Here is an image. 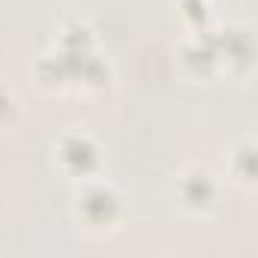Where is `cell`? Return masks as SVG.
Wrapping results in <instances>:
<instances>
[{"label": "cell", "mask_w": 258, "mask_h": 258, "mask_svg": "<svg viewBox=\"0 0 258 258\" xmlns=\"http://www.w3.org/2000/svg\"><path fill=\"white\" fill-rule=\"evenodd\" d=\"M120 213H123V198L111 183L87 180L75 195V216L87 228H108L120 219Z\"/></svg>", "instance_id": "1"}, {"label": "cell", "mask_w": 258, "mask_h": 258, "mask_svg": "<svg viewBox=\"0 0 258 258\" xmlns=\"http://www.w3.org/2000/svg\"><path fill=\"white\" fill-rule=\"evenodd\" d=\"M54 153H57V162H60V168L66 174L81 177V180L93 177L99 171V162H102L96 141L90 135H84V132H66V135H60Z\"/></svg>", "instance_id": "2"}, {"label": "cell", "mask_w": 258, "mask_h": 258, "mask_svg": "<svg viewBox=\"0 0 258 258\" xmlns=\"http://www.w3.org/2000/svg\"><path fill=\"white\" fill-rule=\"evenodd\" d=\"M213 39H216V51H219V66H225L231 72H246L258 60V39L249 27L228 24V27L216 30Z\"/></svg>", "instance_id": "3"}, {"label": "cell", "mask_w": 258, "mask_h": 258, "mask_svg": "<svg viewBox=\"0 0 258 258\" xmlns=\"http://www.w3.org/2000/svg\"><path fill=\"white\" fill-rule=\"evenodd\" d=\"M177 195H180V201H183V207H189V210H210L213 204H216V180H213V174L207 171V168H201V165H192V168H186L180 177H177Z\"/></svg>", "instance_id": "4"}, {"label": "cell", "mask_w": 258, "mask_h": 258, "mask_svg": "<svg viewBox=\"0 0 258 258\" xmlns=\"http://www.w3.org/2000/svg\"><path fill=\"white\" fill-rule=\"evenodd\" d=\"M180 63L192 75H213L219 69V51L210 30H198L192 39L180 45Z\"/></svg>", "instance_id": "5"}, {"label": "cell", "mask_w": 258, "mask_h": 258, "mask_svg": "<svg viewBox=\"0 0 258 258\" xmlns=\"http://www.w3.org/2000/svg\"><path fill=\"white\" fill-rule=\"evenodd\" d=\"M231 174L243 183H258V141H243L234 147Z\"/></svg>", "instance_id": "6"}, {"label": "cell", "mask_w": 258, "mask_h": 258, "mask_svg": "<svg viewBox=\"0 0 258 258\" xmlns=\"http://www.w3.org/2000/svg\"><path fill=\"white\" fill-rule=\"evenodd\" d=\"M60 48H66V51H93V30L84 21H69L60 30Z\"/></svg>", "instance_id": "7"}, {"label": "cell", "mask_w": 258, "mask_h": 258, "mask_svg": "<svg viewBox=\"0 0 258 258\" xmlns=\"http://www.w3.org/2000/svg\"><path fill=\"white\" fill-rule=\"evenodd\" d=\"M180 9H183V18L192 21V24H204L207 15H210L207 0H180Z\"/></svg>", "instance_id": "8"}, {"label": "cell", "mask_w": 258, "mask_h": 258, "mask_svg": "<svg viewBox=\"0 0 258 258\" xmlns=\"http://www.w3.org/2000/svg\"><path fill=\"white\" fill-rule=\"evenodd\" d=\"M12 114H15V96L9 87L0 84V120H9Z\"/></svg>", "instance_id": "9"}]
</instances>
